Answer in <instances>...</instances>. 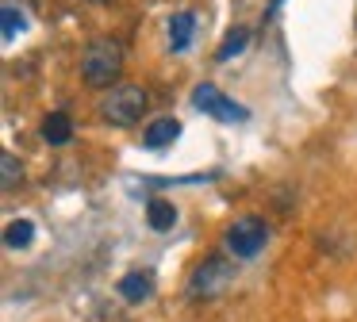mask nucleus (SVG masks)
I'll use <instances>...</instances> for the list:
<instances>
[{
  "label": "nucleus",
  "mask_w": 357,
  "mask_h": 322,
  "mask_svg": "<svg viewBox=\"0 0 357 322\" xmlns=\"http://www.w3.org/2000/svg\"><path fill=\"white\" fill-rule=\"evenodd\" d=\"M116 291H119V299H123V303H131V307L150 303V299H154V273H142V268H131V273H123V276H119Z\"/></svg>",
  "instance_id": "423d86ee"
},
{
  "label": "nucleus",
  "mask_w": 357,
  "mask_h": 322,
  "mask_svg": "<svg viewBox=\"0 0 357 322\" xmlns=\"http://www.w3.org/2000/svg\"><path fill=\"white\" fill-rule=\"evenodd\" d=\"M73 138V119L66 112H50L43 119V142L47 146H66Z\"/></svg>",
  "instance_id": "9d476101"
},
{
  "label": "nucleus",
  "mask_w": 357,
  "mask_h": 322,
  "mask_svg": "<svg viewBox=\"0 0 357 322\" xmlns=\"http://www.w3.org/2000/svg\"><path fill=\"white\" fill-rule=\"evenodd\" d=\"M181 138V123L173 119V115H162V119L146 123V130H142V146L146 150H165V146H173Z\"/></svg>",
  "instance_id": "6e6552de"
},
{
  "label": "nucleus",
  "mask_w": 357,
  "mask_h": 322,
  "mask_svg": "<svg viewBox=\"0 0 357 322\" xmlns=\"http://www.w3.org/2000/svg\"><path fill=\"white\" fill-rule=\"evenodd\" d=\"M192 107H196V112H204V115H211V119H219V123H246L250 119L246 107H242L238 100L223 96L211 81H200L192 89Z\"/></svg>",
  "instance_id": "39448f33"
},
{
  "label": "nucleus",
  "mask_w": 357,
  "mask_h": 322,
  "mask_svg": "<svg viewBox=\"0 0 357 322\" xmlns=\"http://www.w3.org/2000/svg\"><path fill=\"white\" fill-rule=\"evenodd\" d=\"M146 222H150V230L165 234V230H173V222H177V207H173L169 199H150L146 204Z\"/></svg>",
  "instance_id": "9b49d317"
},
{
  "label": "nucleus",
  "mask_w": 357,
  "mask_h": 322,
  "mask_svg": "<svg viewBox=\"0 0 357 322\" xmlns=\"http://www.w3.org/2000/svg\"><path fill=\"white\" fill-rule=\"evenodd\" d=\"M234 276H238V265H234L231 253H208V257H200V261L192 265V273H188L185 296L192 299V303L219 299V296H223V291L234 284Z\"/></svg>",
  "instance_id": "f257e3e1"
},
{
  "label": "nucleus",
  "mask_w": 357,
  "mask_h": 322,
  "mask_svg": "<svg viewBox=\"0 0 357 322\" xmlns=\"http://www.w3.org/2000/svg\"><path fill=\"white\" fill-rule=\"evenodd\" d=\"M24 31H27V8L20 0H4L0 4V38L4 43H16Z\"/></svg>",
  "instance_id": "1a4fd4ad"
},
{
  "label": "nucleus",
  "mask_w": 357,
  "mask_h": 322,
  "mask_svg": "<svg viewBox=\"0 0 357 322\" xmlns=\"http://www.w3.org/2000/svg\"><path fill=\"white\" fill-rule=\"evenodd\" d=\"M0 169H4V173H0V184H4V192H12L16 188L20 181H24V161L16 158V153H0Z\"/></svg>",
  "instance_id": "4468645a"
},
{
  "label": "nucleus",
  "mask_w": 357,
  "mask_h": 322,
  "mask_svg": "<svg viewBox=\"0 0 357 322\" xmlns=\"http://www.w3.org/2000/svg\"><path fill=\"white\" fill-rule=\"evenodd\" d=\"M123 73V46L119 38H93L81 54V81L89 89H116Z\"/></svg>",
  "instance_id": "f03ea898"
},
{
  "label": "nucleus",
  "mask_w": 357,
  "mask_h": 322,
  "mask_svg": "<svg viewBox=\"0 0 357 322\" xmlns=\"http://www.w3.org/2000/svg\"><path fill=\"white\" fill-rule=\"evenodd\" d=\"M165 35H169V50L173 54H188L192 46V35H196V12H173L169 23H165Z\"/></svg>",
  "instance_id": "0eeeda50"
},
{
  "label": "nucleus",
  "mask_w": 357,
  "mask_h": 322,
  "mask_svg": "<svg viewBox=\"0 0 357 322\" xmlns=\"http://www.w3.org/2000/svg\"><path fill=\"white\" fill-rule=\"evenodd\" d=\"M31 242H35V222L31 219H12L8 227H4V245H8V250H27Z\"/></svg>",
  "instance_id": "f8f14e48"
},
{
  "label": "nucleus",
  "mask_w": 357,
  "mask_h": 322,
  "mask_svg": "<svg viewBox=\"0 0 357 322\" xmlns=\"http://www.w3.org/2000/svg\"><path fill=\"white\" fill-rule=\"evenodd\" d=\"M250 46V27H231L223 35V46L215 50V61H231V58H238L242 50Z\"/></svg>",
  "instance_id": "ddd939ff"
},
{
  "label": "nucleus",
  "mask_w": 357,
  "mask_h": 322,
  "mask_svg": "<svg viewBox=\"0 0 357 322\" xmlns=\"http://www.w3.org/2000/svg\"><path fill=\"white\" fill-rule=\"evenodd\" d=\"M269 245V222L261 215H238L231 227L223 230V250L234 261H254L257 253Z\"/></svg>",
  "instance_id": "20e7f679"
},
{
  "label": "nucleus",
  "mask_w": 357,
  "mask_h": 322,
  "mask_svg": "<svg viewBox=\"0 0 357 322\" xmlns=\"http://www.w3.org/2000/svg\"><path fill=\"white\" fill-rule=\"evenodd\" d=\"M146 107H150V92L142 89V84L119 81L116 89H108V92L100 96V104H96V115H100L108 127L127 130V127H135V123L146 115Z\"/></svg>",
  "instance_id": "7ed1b4c3"
}]
</instances>
